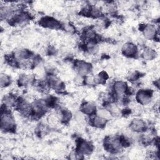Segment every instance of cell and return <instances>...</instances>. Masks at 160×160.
Here are the masks:
<instances>
[{
  "label": "cell",
  "mask_w": 160,
  "mask_h": 160,
  "mask_svg": "<svg viewBox=\"0 0 160 160\" xmlns=\"http://www.w3.org/2000/svg\"><path fill=\"white\" fill-rule=\"evenodd\" d=\"M31 80V78L30 76L26 75V74H23L19 77V84L22 85H27Z\"/></svg>",
  "instance_id": "obj_16"
},
{
  "label": "cell",
  "mask_w": 160,
  "mask_h": 160,
  "mask_svg": "<svg viewBox=\"0 0 160 160\" xmlns=\"http://www.w3.org/2000/svg\"><path fill=\"white\" fill-rule=\"evenodd\" d=\"M106 121L107 120H106L98 116H96V117H94L92 119V122L93 125H94V126H96L97 128H102L106 124Z\"/></svg>",
  "instance_id": "obj_13"
},
{
  "label": "cell",
  "mask_w": 160,
  "mask_h": 160,
  "mask_svg": "<svg viewBox=\"0 0 160 160\" xmlns=\"http://www.w3.org/2000/svg\"><path fill=\"white\" fill-rule=\"evenodd\" d=\"M122 51L124 55L129 57H132L136 54L138 49L134 44L128 42L123 45L122 48Z\"/></svg>",
  "instance_id": "obj_3"
},
{
  "label": "cell",
  "mask_w": 160,
  "mask_h": 160,
  "mask_svg": "<svg viewBox=\"0 0 160 160\" xmlns=\"http://www.w3.org/2000/svg\"><path fill=\"white\" fill-rule=\"evenodd\" d=\"M114 89L118 94L121 95L127 89L126 84L123 81H117L114 85Z\"/></svg>",
  "instance_id": "obj_8"
},
{
  "label": "cell",
  "mask_w": 160,
  "mask_h": 160,
  "mask_svg": "<svg viewBox=\"0 0 160 160\" xmlns=\"http://www.w3.org/2000/svg\"><path fill=\"white\" fill-rule=\"evenodd\" d=\"M145 123L141 119H134L131 123V129L135 132H141L145 129Z\"/></svg>",
  "instance_id": "obj_7"
},
{
  "label": "cell",
  "mask_w": 160,
  "mask_h": 160,
  "mask_svg": "<svg viewBox=\"0 0 160 160\" xmlns=\"http://www.w3.org/2000/svg\"><path fill=\"white\" fill-rule=\"evenodd\" d=\"M16 99L12 95H7L4 96V103L7 106H13L15 104Z\"/></svg>",
  "instance_id": "obj_14"
},
{
  "label": "cell",
  "mask_w": 160,
  "mask_h": 160,
  "mask_svg": "<svg viewBox=\"0 0 160 160\" xmlns=\"http://www.w3.org/2000/svg\"><path fill=\"white\" fill-rule=\"evenodd\" d=\"M82 111L86 114H91L96 110V106L91 102H86L82 106Z\"/></svg>",
  "instance_id": "obj_10"
},
{
  "label": "cell",
  "mask_w": 160,
  "mask_h": 160,
  "mask_svg": "<svg viewBox=\"0 0 160 160\" xmlns=\"http://www.w3.org/2000/svg\"><path fill=\"white\" fill-rule=\"evenodd\" d=\"M142 32L144 36L148 39L153 38L156 35V29L152 24H147L144 26Z\"/></svg>",
  "instance_id": "obj_6"
},
{
  "label": "cell",
  "mask_w": 160,
  "mask_h": 160,
  "mask_svg": "<svg viewBox=\"0 0 160 160\" xmlns=\"http://www.w3.org/2000/svg\"><path fill=\"white\" fill-rule=\"evenodd\" d=\"M76 68L77 71L81 75L87 74L88 72L91 71V67L90 64L82 61L78 62L76 63Z\"/></svg>",
  "instance_id": "obj_5"
},
{
  "label": "cell",
  "mask_w": 160,
  "mask_h": 160,
  "mask_svg": "<svg viewBox=\"0 0 160 160\" xmlns=\"http://www.w3.org/2000/svg\"><path fill=\"white\" fill-rule=\"evenodd\" d=\"M10 83H11L10 78L5 74H1V87H6Z\"/></svg>",
  "instance_id": "obj_15"
},
{
  "label": "cell",
  "mask_w": 160,
  "mask_h": 160,
  "mask_svg": "<svg viewBox=\"0 0 160 160\" xmlns=\"http://www.w3.org/2000/svg\"><path fill=\"white\" fill-rule=\"evenodd\" d=\"M14 121L11 114L8 112L2 111L1 118V128L4 131H10L14 128Z\"/></svg>",
  "instance_id": "obj_1"
},
{
  "label": "cell",
  "mask_w": 160,
  "mask_h": 160,
  "mask_svg": "<svg viewBox=\"0 0 160 160\" xmlns=\"http://www.w3.org/2000/svg\"><path fill=\"white\" fill-rule=\"evenodd\" d=\"M136 98L138 102L141 104H148L151 101V93L147 90H141L138 92Z\"/></svg>",
  "instance_id": "obj_2"
},
{
  "label": "cell",
  "mask_w": 160,
  "mask_h": 160,
  "mask_svg": "<svg viewBox=\"0 0 160 160\" xmlns=\"http://www.w3.org/2000/svg\"><path fill=\"white\" fill-rule=\"evenodd\" d=\"M92 147L87 142H82L79 146V153L81 154H87L91 152Z\"/></svg>",
  "instance_id": "obj_9"
},
{
  "label": "cell",
  "mask_w": 160,
  "mask_h": 160,
  "mask_svg": "<svg viewBox=\"0 0 160 160\" xmlns=\"http://www.w3.org/2000/svg\"><path fill=\"white\" fill-rule=\"evenodd\" d=\"M41 24L44 27L51 29H58L61 26L59 22L58 21L51 18H44L42 19Z\"/></svg>",
  "instance_id": "obj_4"
},
{
  "label": "cell",
  "mask_w": 160,
  "mask_h": 160,
  "mask_svg": "<svg viewBox=\"0 0 160 160\" xmlns=\"http://www.w3.org/2000/svg\"><path fill=\"white\" fill-rule=\"evenodd\" d=\"M142 56L144 59L150 60L153 59L156 56V52L150 48H146L142 53Z\"/></svg>",
  "instance_id": "obj_12"
},
{
  "label": "cell",
  "mask_w": 160,
  "mask_h": 160,
  "mask_svg": "<svg viewBox=\"0 0 160 160\" xmlns=\"http://www.w3.org/2000/svg\"><path fill=\"white\" fill-rule=\"evenodd\" d=\"M97 116L108 121L112 118V113L110 112L109 110L101 109H99L98 111Z\"/></svg>",
  "instance_id": "obj_11"
}]
</instances>
